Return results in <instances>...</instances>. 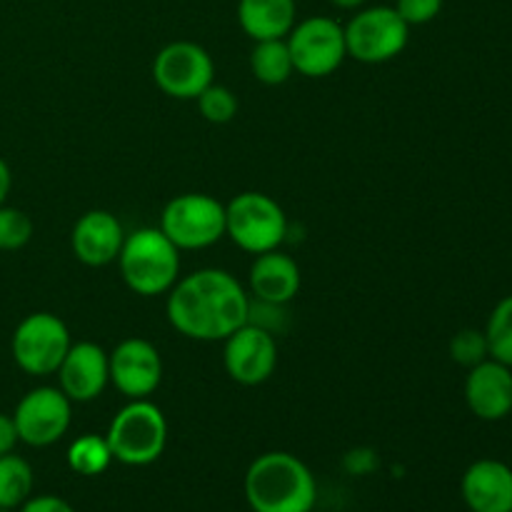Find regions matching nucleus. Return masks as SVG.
Listing matches in <instances>:
<instances>
[{"label":"nucleus","instance_id":"nucleus-27","mask_svg":"<svg viewBox=\"0 0 512 512\" xmlns=\"http://www.w3.org/2000/svg\"><path fill=\"white\" fill-rule=\"evenodd\" d=\"M395 10L413 28V25H425L438 18L443 10V0H398Z\"/></svg>","mask_w":512,"mask_h":512},{"label":"nucleus","instance_id":"nucleus-25","mask_svg":"<svg viewBox=\"0 0 512 512\" xmlns=\"http://www.w3.org/2000/svg\"><path fill=\"white\" fill-rule=\"evenodd\" d=\"M33 238V220L23 210L0 205V250H20Z\"/></svg>","mask_w":512,"mask_h":512},{"label":"nucleus","instance_id":"nucleus-14","mask_svg":"<svg viewBox=\"0 0 512 512\" xmlns=\"http://www.w3.org/2000/svg\"><path fill=\"white\" fill-rule=\"evenodd\" d=\"M58 388L70 403H90L100 398L110 383V360L100 345L83 340L73 343L58 368Z\"/></svg>","mask_w":512,"mask_h":512},{"label":"nucleus","instance_id":"nucleus-32","mask_svg":"<svg viewBox=\"0 0 512 512\" xmlns=\"http://www.w3.org/2000/svg\"><path fill=\"white\" fill-rule=\"evenodd\" d=\"M0 512H18V510H5V508H0Z\"/></svg>","mask_w":512,"mask_h":512},{"label":"nucleus","instance_id":"nucleus-16","mask_svg":"<svg viewBox=\"0 0 512 512\" xmlns=\"http://www.w3.org/2000/svg\"><path fill=\"white\" fill-rule=\"evenodd\" d=\"M125 243V230L120 220L108 210H88L75 223L70 245L75 258L90 268H105L115 263Z\"/></svg>","mask_w":512,"mask_h":512},{"label":"nucleus","instance_id":"nucleus-3","mask_svg":"<svg viewBox=\"0 0 512 512\" xmlns=\"http://www.w3.org/2000/svg\"><path fill=\"white\" fill-rule=\"evenodd\" d=\"M120 275L135 295L170 293L180 278V250L160 228H138L125 235L118 255Z\"/></svg>","mask_w":512,"mask_h":512},{"label":"nucleus","instance_id":"nucleus-24","mask_svg":"<svg viewBox=\"0 0 512 512\" xmlns=\"http://www.w3.org/2000/svg\"><path fill=\"white\" fill-rule=\"evenodd\" d=\"M195 100H198L200 115L208 123L225 125L238 115V98H235V93L228 85H220L215 80Z\"/></svg>","mask_w":512,"mask_h":512},{"label":"nucleus","instance_id":"nucleus-1","mask_svg":"<svg viewBox=\"0 0 512 512\" xmlns=\"http://www.w3.org/2000/svg\"><path fill=\"white\" fill-rule=\"evenodd\" d=\"M165 315L185 338L215 343L248 323L250 295L228 270L203 268L178 278L168 293Z\"/></svg>","mask_w":512,"mask_h":512},{"label":"nucleus","instance_id":"nucleus-4","mask_svg":"<svg viewBox=\"0 0 512 512\" xmlns=\"http://www.w3.org/2000/svg\"><path fill=\"white\" fill-rule=\"evenodd\" d=\"M105 440H108L113 460L130 468H143L163 455L168 445V420L163 410L148 398L130 400L113 418Z\"/></svg>","mask_w":512,"mask_h":512},{"label":"nucleus","instance_id":"nucleus-6","mask_svg":"<svg viewBox=\"0 0 512 512\" xmlns=\"http://www.w3.org/2000/svg\"><path fill=\"white\" fill-rule=\"evenodd\" d=\"M160 230L178 250H203L225 235V205L205 193H183L160 215Z\"/></svg>","mask_w":512,"mask_h":512},{"label":"nucleus","instance_id":"nucleus-29","mask_svg":"<svg viewBox=\"0 0 512 512\" xmlns=\"http://www.w3.org/2000/svg\"><path fill=\"white\" fill-rule=\"evenodd\" d=\"M18 443H20V438H18V428H15L13 415L0 413V455L13 453L15 445Z\"/></svg>","mask_w":512,"mask_h":512},{"label":"nucleus","instance_id":"nucleus-7","mask_svg":"<svg viewBox=\"0 0 512 512\" xmlns=\"http://www.w3.org/2000/svg\"><path fill=\"white\" fill-rule=\"evenodd\" d=\"M70 345L73 340H70L68 325L53 313L25 315L10 340L15 365L35 378L58 373Z\"/></svg>","mask_w":512,"mask_h":512},{"label":"nucleus","instance_id":"nucleus-31","mask_svg":"<svg viewBox=\"0 0 512 512\" xmlns=\"http://www.w3.org/2000/svg\"><path fill=\"white\" fill-rule=\"evenodd\" d=\"M330 3L338 5V8H343V10H358V8H363L365 0H330Z\"/></svg>","mask_w":512,"mask_h":512},{"label":"nucleus","instance_id":"nucleus-2","mask_svg":"<svg viewBox=\"0 0 512 512\" xmlns=\"http://www.w3.org/2000/svg\"><path fill=\"white\" fill-rule=\"evenodd\" d=\"M245 500L253 512H313L318 485L303 460L275 450L250 463Z\"/></svg>","mask_w":512,"mask_h":512},{"label":"nucleus","instance_id":"nucleus-20","mask_svg":"<svg viewBox=\"0 0 512 512\" xmlns=\"http://www.w3.org/2000/svg\"><path fill=\"white\" fill-rule=\"evenodd\" d=\"M250 70L263 85H283L295 73L285 38L258 40L250 53Z\"/></svg>","mask_w":512,"mask_h":512},{"label":"nucleus","instance_id":"nucleus-23","mask_svg":"<svg viewBox=\"0 0 512 512\" xmlns=\"http://www.w3.org/2000/svg\"><path fill=\"white\" fill-rule=\"evenodd\" d=\"M483 333L488 340L490 358L512 368V295H505L495 305Z\"/></svg>","mask_w":512,"mask_h":512},{"label":"nucleus","instance_id":"nucleus-13","mask_svg":"<svg viewBox=\"0 0 512 512\" xmlns=\"http://www.w3.org/2000/svg\"><path fill=\"white\" fill-rule=\"evenodd\" d=\"M110 360V383L128 400H145L160 388L163 360L158 348L143 338H128L115 345Z\"/></svg>","mask_w":512,"mask_h":512},{"label":"nucleus","instance_id":"nucleus-21","mask_svg":"<svg viewBox=\"0 0 512 512\" xmlns=\"http://www.w3.org/2000/svg\"><path fill=\"white\" fill-rule=\"evenodd\" d=\"M33 493V468L20 455H0V508L18 510Z\"/></svg>","mask_w":512,"mask_h":512},{"label":"nucleus","instance_id":"nucleus-22","mask_svg":"<svg viewBox=\"0 0 512 512\" xmlns=\"http://www.w3.org/2000/svg\"><path fill=\"white\" fill-rule=\"evenodd\" d=\"M110 463H113V453H110V445L105 440V435L85 433L80 438H75L73 445L68 448L70 470L83 475V478L103 475L110 468Z\"/></svg>","mask_w":512,"mask_h":512},{"label":"nucleus","instance_id":"nucleus-26","mask_svg":"<svg viewBox=\"0 0 512 512\" xmlns=\"http://www.w3.org/2000/svg\"><path fill=\"white\" fill-rule=\"evenodd\" d=\"M450 355L458 365L463 368H473V365L483 363L490 358L488 353V340H485L483 330H460L453 340H450Z\"/></svg>","mask_w":512,"mask_h":512},{"label":"nucleus","instance_id":"nucleus-15","mask_svg":"<svg viewBox=\"0 0 512 512\" xmlns=\"http://www.w3.org/2000/svg\"><path fill=\"white\" fill-rule=\"evenodd\" d=\"M465 403L475 418L498 423L512 413V368L488 358L465 378Z\"/></svg>","mask_w":512,"mask_h":512},{"label":"nucleus","instance_id":"nucleus-18","mask_svg":"<svg viewBox=\"0 0 512 512\" xmlns=\"http://www.w3.org/2000/svg\"><path fill=\"white\" fill-rule=\"evenodd\" d=\"M250 290L255 300L273 305H288L300 290V268L283 250L255 255L250 265Z\"/></svg>","mask_w":512,"mask_h":512},{"label":"nucleus","instance_id":"nucleus-12","mask_svg":"<svg viewBox=\"0 0 512 512\" xmlns=\"http://www.w3.org/2000/svg\"><path fill=\"white\" fill-rule=\"evenodd\" d=\"M225 373L240 385H263L278 368V345L275 335L255 323H245L223 340Z\"/></svg>","mask_w":512,"mask_h":512},{"label":"nucleus","instance_id":"nucleus-8","mask_svg":"<svg viewBox=\"0 0 512 512\" xmlns=\"http://www.w3.org/2000/svg\"><path fill=\"white\" fill-rule=\"evenodd\" d=\"M343 30L350 58L368 65L398 58L410 40V25L390 5L358 10Z\"/></svg>","mask_w":512,"mask_h":512},{"label":"nucleus","instance_id":"nucleus-19","mask_svg":"<svg viewBox=\"0 0 512 512\" xmlns=\"http://www.w3.org/2000/svg\"><path fill=\"white\" fill-rule=\"evenodd\" d=\"M295 0H240L238 23L248 38L280 40L288 38L295 25Z\"/></svg>","mask_w":512,"mask_h":512},{"label":"nucleus","instance_id":"nucleus-17","mask_svg":"<svg viewBox=\"0 0 512 512\" xmlns=\"http://www.w3.org/2000/svg\"><path fill=\"white\" fill-rule=\"evenodd\" d=\"M460 490L473 512H512V468L503 460H475L465 470Z\"/></svg>","mask_w":512,"mask_h":512},{"label":"nucleus","instance_id":"nucleus-5","mask_svg":"<svg viewBox=\"0 0 512 512\" xmlns=\"http://www.w3.org/2000/svg\"><path fill=\"white\" fill-rule=\"evenodd\" d=\"M225 235L245 253L263 255L283 245L288 218L270 195L248 190L225 205Z\"/></svg>","mask_w":512,"mask_h":512},{"label":"nucleus","instance_id":"nucleus-9","mask_svg":"<svg viewBox=\"0 0 512 512\" xmlns=\"http://www.w3.org/2000/svg\"><path fill=\"white\" fill-rule=\"evenodd\" d=\"M285 43H288L295 73L305 75V78L333 75L348 58L343 25L325 15L295 23Z\"/></svg>","mask_w":512,"mask_h":512},{"label":"nucleus","instance_id":"nucleus-30","mask_svg":"<svg viewBox=\"0 0 512 512\" xmlns=\"http://www.w3.org/2000/svg\"><path fill=\"white\" fill-rule=\"evenodd\" d=\"M10 188H13V173H10V165L0 158V205H5L8 200Z\"/></svg>","mask_w":512,"mask_h":512},{"label":"nucleus","instance_id":"nucleus-10","mask_svg":"<svg viewBox=\"0 0 512 512\" xmlns=\"http://www.w3.org/2000/svg\"><path fill=\"white\" fill-rule=\"evenodd\" d=\"M153 80L170 98L195 100L215 80V63L203 45L175 40L155 55Z\"/></svg>","mask_w":512,"mask_h":512},{"label":"nucleus","instance_id":"nucleus-28","mask_svg":"<svg viewBox=\"0 0 512 512\" xmlns=\"http://www.w3.org/2000/svg\"><path fill=\"white\" fill-rule=\"evenodd\" d=\"M18 512H75L68 500L58 498V495H30Z\"/></svg>","mask_w":512,"mask_h":512},{"label":"nucleus","instance_id":"nucleus-11","mask_svg":"<svg viewBox=\"0 0 512 512\" xmlns=\"http://www.w3.org/2000/svg\"><path fill=\"white\" fill-rule=\"evenodd\" d=\"M13 420L20 443L30 448H48L68 433L70 420H73V403L60 388L40 385L20 398Z\"/></svg>","mask_w":512,"mask_h":512}]
</instances>
